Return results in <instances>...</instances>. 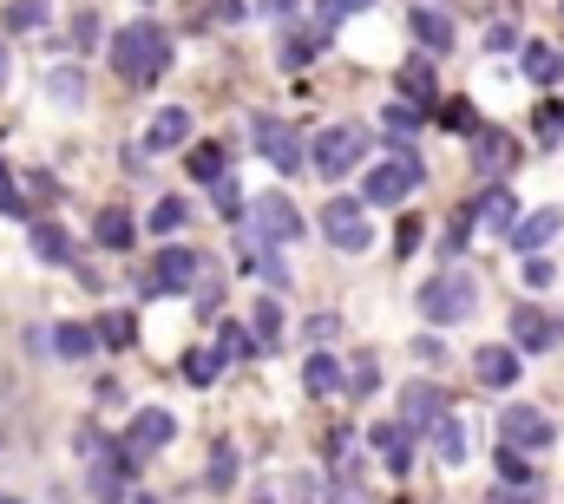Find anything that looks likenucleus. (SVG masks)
<instances>
[{"label": "nucleus", "mask_w": 564, "mask_h": 504, "mask_svg": "<svg viewBox=\"0 0 564 504\" xmlns=\"http://www.w3.org/2000/svg\"><path fill=\"white\" fill-rule=\"evenodd\" d=\"M132 465H139L132 452H112V446H99V465L86 472V492H93L99 504H119V498H126V485H132Z\"/></svg>", "instance_id": "9d476101"}, {"label": "nucleus", "mask_w": 564, "mask_h": 504, "mask_svg": "<svg viewBox=\"0 0 564 504\" xmlns=\"http://www.w3.org/2000/svg\"><path fill=\"white\" fill-rule=\"evenodd\" d=\"M414 243H421V217H401V230H394V250L414 255Z\"/></svg>", "instance_id": "c03bdc74"}, {"label": "nucleus", "mask_w": 564, "mask_h": 504, "mask_svg": "<svg viewBox=\"0 0 564 504\" xmlns=\"http://www.w3.org/2000/svg\"><path fill=\"white\" fill-rule=\"evenodd\" d=\"M112 66H119V79H132V86L164 79V66H171V33H164L158 20L119 26V33H112Z\"/></svg>", "instance_id": "f257e3e1"}, {"label": "nucleus", "mask_w": 564, "mask_h": 504, "mask_svg": "<svg viewBox=\"0 0 564 504\" xmlns=\"http://www.w3.org/2000/svg\"><path fill=\"white\" fill-rule=\"evenodd\" d=\"M341 361H335V354H308V361H302V386H308V393H335V386H341Z\"/></svg>", "instance_id": "bb28decb"}, {"label": "nucleus", "mask_w": 564, "mask_h": 504, "mask_svg": "<svg viewBox=\"0 0 564 504\" xmlns=\"http://www.w3.org/2000/svg\"><path fill=\"white\" fill-rule=\"evenodd\" d=\"M473 164H479L486 177H499V171L512 164V138H506V131H479V157H473Z\"/></svg>", "instance_id": "cd10ccee"}, {"label": "nucleus", "mask_w": 564, "mask_h": 504, "mask_svg": "<svg viewBox=\"0 0 564 504\" xmlns=\"http://www.w3.org/2000/svg\"><path fill=\"white\" fill-rule=\"evenodd\" d=\"M93 335H99L106 348H132V341H139V321H132V315H106Z\"/></svg>", "instance_id": "72a5a7b5"}, {"label": "nucleus", "mask_w": 564, "mask_h": 504, "mask_svg": "<svg viewBox=\"0 0 564 504\" xmlns=\"http://www.w3.org/2000/svg\"><path fill=\"white\" fill-rule=\"evenodd\" d=\"M217 210H224V217H243V190H237V184H230V177H224V184H217Z\"/></svg>", "instance_id": "37998d69"}, {"label": "nucleus", "mask_w": 564, "mask_h": 504, "mask_svg": "<svg viewBox=\"0 0 564 504\" xmlns=\"http://www.w3.org/2000/svg\"><path fill=\"white\" fill-rule=\"evenodd\" d=\"M341 386H348V393H375V386H381V368H375V354H361V361H355V374L341 380Z\"/></svg>", "instance_id": "ea45409f"}, {"label": "nucleus", "mask_w": 564, "mask_h": 504, "mask_svg": "<svg viewBox=\"0 0 564 504\" xmlns=\"http://www.w3.org/2000/svg\"><path fill=\"white\" fill-rule=\"evenodd\" d=\"M308 157H315V171H322V177H348V171L368 157V131H361V125H328V131H315Z\"/></svg>", "instance_id": "7ed1b4c3"}, {"label": "nucleus", "mask_w": 564, "mask_h": 504, "mask_svg": "<svg viewBox=\"0 0 564 504\" xmlns=\"http://www.w3.org/2000/svg\"><path fill=\"white\" fill-rule=\"evenodd\" d=\"M414 125H421V106H388V131L394 138H414Z\"/></svg>", "instance_id": "a19ab883"}, {"label": "nucleus", "mask_w": 564, "mask_h": 504, "mask_svg": "<svg viewBox=\"0 0 564 504\" xmlns=\"http://www.w3.org/2000/svg\"><path fill=\"white\" fill-rule=\"evenodd\" d=\"M0 504H13V498H0Z\"/></svg>", "instance_id": "5fc2aeb1"}, {"label": "nucleus", "mask_w": 564, "mask_h": 504, "mask_svg": "<svg viewBox=\"0 0 564 504\" xmlns=\"http://www.w3.org/2000/svg\"><path fill=\"white\" fill-rule=\"evenodd\" d=\"M558 230H564L558 210H532V217H519V223H512V243H519L525 255H539L552 237H558Z\"/></svg>", "instance_id": "2eb2a0df"}, {"label": "nucleus", "mask_w": 564, "mask_h": 504, "mask_svg": "<svg viewBox=\"0 0 564 504\" xmlns=\"http://www.w3.org/2000/svg\"><path fill=\"white\" fill-rule=\"evenodd\" d=\"M217 374H224V354H217V348H197V354H184V380H191V386H210Z\"/></svg>", "instance_id": "7c9ffc66"}, {"label": "nucleus", "mask_w": 564, "mask_h": 504, "mask_svg": "<svg viewBox=\"0 0 564 504\" xmlns=\"http://www.w3.org/2000/svg\"><path fill=\"white\" fill-rule=\"evenodd\" d=\"M322 237L335 243V250L361 255L375 243V230H368V210L355 204V197H335V204H322Z\"/></svg>", "instance_id": "39448f33"}, {"label": "nucleus", "mask_w": 564, "mask_h": 504, "mask_svg": "<svg viewBox=\"0 0 564 504\" xmlns=\"http://www.w3.org/2000/svg\"><path fill=\"white\" fill-rule=\"evenodd\" d=\"M499 479H506L512 492H532V485H539V472H532L519 452H499Z\"/></svg>", "instance_id": "e433bc0d"}, {"label": "nucleus", "mask_w": 564, "mask_h": 504, "mask_svg": "<svg viewBox=\"0 0 564 504\" xmlns=\"http://www.w3.org/2000/svg\"><path fill=\"white\" fill-rule=\"evenodd\" d=\"M93 237H99L106 250H132V237H139V223H132L126 210H99V217H93Z\"/></svg>", "instance_id": "6ab92c4d"}, {"label": "nucleus", "mask_w": 564, "mask_h": 504, "mask_svg": "<svg viewBox=\"0 0 564 504\" xmlns=\"http://www.w3.org/2000/svg\"><path fill=\"white\" fill-rule=\"evenodd\" d=\"M401 92H408V99H433V66H426V59H408V66H401Z\"/></svg>", "instance_id": "f704fd0d"}, {"label": "nucleus", "mask_w": 564, "mask_h": 504, "mask_svg": "<svg viewBox=\"0 0 564 504\" xmlns=\"http://www.w3.org/2000/svg\"><path fill=\"white\" fill-rule=\"evenodd\" d=\"M433 452H440L446 465H466V452H473V432H466V419H453V413H446V419L433 426Z\"/></svg>", "instance_id": "dca6fc26"}, {"label": "nucleus", "mask_w": 564, "mask_h": 504, "mask_svg": "<svg viewBox=\"0 0 564 504\" xmlns=\"http://www.w3.org/2000/svg\"><path fill=\"white\" fill-rule=\"evenodd\" d=\"M93 348H99V335H93V328H79V321L53 328V354H59V361H86Z\"/></svg>", "instance_id": "b1692460"}, {"label": "nucleus", "mask_w": 564, "mask_h": 504, "mask_svg": "<svg viewBox=\"0 0 564 504\" xmlns=\"http://www.w3.org/2000/svg\"><path fill=\"white\" fill-rule=\"evenodd\" d=\"M486 504H519V498H512V492H492V498H486Z\"/></svg>", "instance_id": "603ef678"}, {"label": "nucleus", "mask_w": 564, "mask_h": 504, "mask_svg": "<svg viewBox=\"0 0 564 504\" xmlns=\"http://www.w3.org/2000/svg\"><path fill=\"white\" fill-rule=\"evenodd\" d=\"M564 131V112L558 106H545V112H539V138H558Z\"/></svg>", "instance_id": "09e8293b"}, {"label": "nucleus", "mask_w": 564, "mask_h": 504, "mask_svg": "<svg viewBox=\"0 0 564 504\" xmlns=\"http://www.w3.org/2000/svg\"><path fill=\"white\" fill-rule=\"evenodd\" d=\"M473 210V223H499V230H512L519 223V204H512V190H486L479 204H466Z\"/></svg>", "instance_id": "a211bd4d"}, {"label": "nucleus", "mask_w": 564, "mask_h": 504, "mask_svg": "<svg viewBox=\"0 0 564 504\" xmlns=\"http://www.w3.org/2000/svg\"><path fill=\"white\" fill-rule=\"evenodd\" d=\"M499 439H506V452H539V446H552V419L539 413V406H506L499 413Z\"/></svg>", "instance_id": "0eeeda50"}, {"label": "nucleus", "mask_w": 564, "mask_h": 504, "mask_svg": "<svg viewBox=\"0 0 564 504\" xmlns=\"http://www.w3.org/2000/svg\"><path fill=\"white\" fill-rule=\"evenodd\" d=\"M440 419H446V393H440L433 380H414V386L401 393V426H408V432H433Z\"/></svg>", "instance_id": "f8f14e48"}, {"label": "nucleus", "mask_w": 564, "mask_h": 504, "mask_svg": "<svg viewBox=\"0 0 564 504\" xmlns=\"http://www.w3.org/2000/svg\"><path fill=\"white\" fill-rule=\"evenodd\" d=\"M197 275H204V255L197 250H158L144 288H151V295H177V288H197Z\"/></svg>", "instance_id": "6e6552de"}, {"label": "nucleus", "mask_w": 564, "mask_h": 504, "mask_svg": "<svg viewBox=\"0 0 564 504\" xmlns=\"http://www.w3.org/2000/svg\"><path fill=\"white\" fill-rule=\"evenodd\" d=\"M144 144L151 151H177V144H191V106H164L151 131H144Z\"/></svg>", "instance_id": "4468645a"}, {"label": "nucleus", "mask_w": 564, "mask_h": 504, "mask_svg": "<svg viewBox=\"0 0 564 504\" xmlns=\"http://www.w3.org/2000/svg\"><path fill=\"white\" fill-rule=\"evenodd\" d=\"M564 73V59L552 53V46H525V79H539V86H552Z\"/></svg>", "instance_id": "473e14b6"}, {"label": "nucleus", "mask_w": 564, "mask_h": 504, "mask_svg": "<svg viewBox=\"0 0 564 504\" xmlns=\"http://www.w3.org/2000/svg\"><path fill=\"white\" fill-rule=\"evenodd\" d=\"M440 125H446V131H473V106H466V99H459V106H446V112H440Z\"/></svg>", "instance_id": "a18cd8bd"}, {"label": "nucleus", "mask_w": 564, "mask_h": 504, "mask_svg": "<svg viewBox=\"0 0 564 504\" xmlns=\"http://www.w3.org/2000/svg\"><path fill=\"white\" fill-rule=\"evenodd\" d=\"M525 282H532V288H552V282H558V269H552L545 255H525Z\"/></svg>", "instance_id": "79ce46f5"}, {"label": "nucleus", "mask_w": 564, "mask_h": 504, "mask_svg": "<svg viewBox=\"0 0 564 504\" xmlns=\"http://www.w3.org/2000/svg\"><path fill=\"white\" fill-rule=\"evenodd\" d=\"M33 255L53 262V269H66V262H73V237H66L59 223H33Z\"/></svg>", "instance_id": "412c9836"}, {"label": "nucleus", "mask_w": 564, "mask_h": 504, "mask_svg": "<svg viewBox=\"0 0 564 504\" xmlns=\"http://www.w3.org/2000/svg\"><path fill=\"white\" fill-rule=\"evenodd\" d=\"M322 46H328V33H322V26H308V33H289V40H282L276 59L289 66V73H302V66H308V59H315Z\"/></svg>", "instance_id": "4be33fe9"}, {"label": "nucleus", "mask_w": 564, "mask_h": 504, "mask_svg": "<svg viewBox=\"0 0 564 504\" xmlns=\"http://www.w3.org/2000/svg\"><path fill=\"white\" fill-rule=\"evenodd\" d=\"M46 99H53V106H79V99H86V73H79V66H53V73H46Z\"/></svg>", "instance_id": "5701e85b"}, {"label": "nucleus", "mask_w": 564, "mask_h": 504, "mask_svg": "<svg viewBox=\"0 0 564 504\" xmlns=\"http://www.w3.org/2000/svg\"><path fill=\"white\" fill-rule=\"evenodd\" d=\"M93 40H99V20H93V13H79V20H73V46H79V53H86V46H93Z\"/></svg>", "instance_id": "49530a36"}, {"label": "nucleus", "mask_w": 564, "mask_h": 504, "mask_svg": "<svg viewBox=\"0 0 564 504\" xmlns=\"http://www.w3.org/2000/svg\"><path fill=\"white\" fill-rule=\"evenodd\" d=\"M250 217H257V237H263V243H295V237H302V217H295L289 197H257Z\"/></svg>", "instance_id": "ddd939ff"}, {"label": "nucleus", "mask_w": 564, "mask_h": 504, "mask_svg": "<svg viewBox=\"0 0 564 504\" xmlns=\"http://www.w3.org/2000/svg\"><path fill=\"white\" fill-rule=\"evenodd\" d=\"M335 13H361V7H375V0H328Z\"/></svg>", "instance_id": "3c124183"}, {"label": "nucleus", "mask_w": 564, "mask_h": 504, "mask_svg": "<svg viewBox=\"0 0 564 504\" xmlns=\"http://www.w3.org/2000/svg\"><path fill=\"white\" fill-rule=\"evenodd\" d=\"M257 13H270V20H282V13H295V0H257Z\"/></svg>", "instance_id": "8fccbe9b"}, {"label": "nucleus", "mask_w": 564, "mask_h": 504, "mask_svg": "<svg viewBox=\"0 0 564 504\" xmlns=\"http://www.w3.org/2000/svg\"><path fill=\"white\" fill-rule=\"evenodd\" d=\"M237 485V446H217L210 452V492H230Z\"/></svg>", "instance_id": "c9c22d12"}, {"label": "nucleus", "mask_w": 564, "mask_h": 504, "mask_svg": "<svg viewBox=\"0 0 564 504\" xmlns=\"http://www.w3.org/2000/svg\"><path fill=\"white\" fill-rule=\"evenodd\" d=\"M217 354H230V361H250V354H257V341H250V328H237V321H230V328L217 335Z\"/></svg>", "instance_id": "58836bf2"}, {"label": "nucleus", "mask_w": 564, "mask_h": 504, "mask_svg": "<svg viewBox=\"0 0 564 504\" xmlns=\"http://www.w3.org/2000/svg\"><path fill=\"white\" fill-rule=\"evenodd\" d=\"M0 20H7V33H40V26L53 20V7H46V0H7Z\"/></svg>", "instance_id": "a878e982"}, {"label": "nucleus", "mask_w": 564, "mask_h": 504, "mask_svg": "<svg viewBox=\"0 0 564 504\" xmlns=\"http://www.w3.org/2000/svg\"><path fill=\"white\" fill-rule=\"evenodd\" d=\"M250 138H257V151H263L276 171H302V164H308V138L289 125V119H257Z\"/></svg>", "instance_id": "423d86ee"}, {"label": "nucleus", "mask_w": 564, "mask_h": 504, "mask_svg": "<svg viewBox=\"0 0 564 504\" xmlns=\"http://www.w3.org/2000/svg\"><path fill=\"white\" fill-rule=\"evenodd\" d=\"M335 504H361V492H355V465L335 479Z\"/></svg>", "instance_id": "de8ad7c7"}, {"label": "nucleus", "mask_w": 564, "mask_h": 504, "mask_svg": "<svg viewBox=\"0 0 564 504\" xmlns=\"http://www.w3.org/2000/svg\"><path fill=\"white\" fill-rule=\"evenodd\" d=\"M250 341H257V348H276L282 341V308L276 302H257V308H250Z\"/></svg>", "instance_id": "c85d7f7f"}, {"label": "nucleus", "mask_w": 564, "mask_h": 504, "mask_svg": "<svg viewBox=\"0 0 564 504\" xmlns=\"http://www.w3.org/2000/svg\"><path fill=\"white\" fill-rule=\"evenodd\" d=\"M408 439H414L408 426H375V446L388 452V472H414V446Z\"/></svg>", "instance_id": "aec40b11"}, {"label": "nucleus", "mask_w": 564, "mask_h": 504, "mask_svg": "<svg viewBox=\"0 0 564 504\" xmlns=\"http://www.w3.org/2000/svg\"><path fill=\"white\" fill-rule=\"evenodd\" d=\"M473 374L486 380V386H512L519 380V354L512 348H479L473 354Z\"/></svg>", "instance_id": "f3484780"}, {"label": "nucleus", "mask_w": 564, "mask_h": 504, "mask_svg": "<svg viewBox=\"0 0 564 504\" xmlns=\"http://www.w3.org/2000/svg\"><path fill=\"white\" fill-rule=\"evenodd\" d=\"M564 341V321L545 308H512V354H545Z\"/></svg>", "instance_id": "1a4fd4ad"}, {"label": "nucleus", "mask_w": 564, "mask_h": 504, "mask_svg": "<svg viewBox=\"0 0 564 504\" xmlns=\"http://www.w3.org/2000/svg\"><path fill=\"white\" fill-rule=\"evenodd\" d=\"M473 302H479V288H473V275H466V269H440V275L421 288V315L433 321V328L466 321V315H473Z\"/></svg>", "instance_id": "f03ea898"}, {"label": "nucleus", "mask_w": 564, "mask_h": 504, "mask_svg": "<svg viewBox=\"0 0 564 504\" xmlns=\"http://www.w3.org/2000/svg\"><path fill=\"white\" fill-rule=\"evenodd\" d=\"M184 197H158V210H151V237H177L184 230Z\"/></svg>", "instance_id": "2f4dec72"}, {"label": "nucleus", "mask_w": 564, "mask_h": 504, "mask_svg": "<svg viewBox=\"0 0 564 504\" xmlns=\"http://www.w3.org/2000/svg\"><path fill=\"white\" fill-rule=\"evenodd\" d=\"M414 184H421V157L401 151V157H388V164H375V171L361 177V204H375V210H381V204H401Z\"/></svg>", "instance_id": "20e7f679"}, {"label": "nucleus", "mask_w": 564, "mask_h": 504, "mask_svg": "<svg viewBox=\"0 0 564 504\" xmlns=\"http://www.w3.org/2000/svg\"><path fill=\"white\" fill-rule=\"evenodd\" d=\"M0 92H7V46H0Z\"/></svg>", "instance_id": "864d4df0"}, {"label": "nucleus", "mask_w": 564, "mask_h": 504, "mask_svg": "<svg viewBox=\"0 0 564 504\" xmlns=\"http://www.w3.org/2000/svg\"><path fill=\"white\" fill-rule=\"evenodd\" d=\"M184 164H191V177H197V184H224V151H217V144H191V157H184Z\"/></svg>", "instance_id": "c756f323"}, {"label": "nucleus", "mask_w": 564, "mask_h": 504, "mask_svg": "<svg viewBox=\"0 0 564 504\" xmlns=\"http://www.w3.org/2000/svg\"><path fill=\"white\" fill-rule=\"evenodd\" d=\"M171 439H177V419H171L164 406H144L139 419L126 426V452H132V459H151V452H164Z\"/></svg>", "instance_id": "9b49d317"}, {"label": "nucleus", "mask_w": 564, "mask_h": 504, "mask_svg": "<svg viewBox=\"0 0 564 504\" xmlns=\"http://www.w3.org/2000/svg\"><path fill=\"white\" fill-rule=\"evenodd\" d=\"M250 269H263L270 288H289V262H282L276 250H257V243H250Z\"/></svg>", "instance_id": "4c0bfd02"}, {"label": "nucleus", "mask_w": 564, "mask_h": 504, "mask_svg": "<svg viewBox=\"0 0 564 504\" xmlns=\"http://www.w3.org/2000/svg\"><path fill=\"white\" fill-rule=\"evenodd\" d=\"M414 40H421L426 53H446V46H453V20L433 13V7H421V13H414Z\"/></svg>", "instance_id": "393cba45"}, {"label": "nucleus", "mask_w": 564, "mask_h": 504, "mask_svg": "<svg viewBox=\"0 0 564 504\" xmlns=\"http://www.w3.org/2000/svg\"><path fill=\"white\" fill-rule=\"evenodd\" d=\"M558 13H564V7H558Z\"/></svg>", "instance_id": "6e6d98bb"}]
</instances>
